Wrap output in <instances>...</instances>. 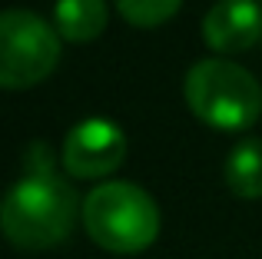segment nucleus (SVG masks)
I'll use <instances>...</instances> for the list:
<instances>
[{
    "instance_id": "f257e3e1",
    "label": "nucleus",
    "mask_w": 262,
    "mask_h": 259,
    "mask_svg": "<svg viewBox=\"0 0 262 259\" xmlns=\"http://www.w3.org/2000/svg\"><path fill=\"white\" fill-rule=\"evenodd\" d=\"M77 213H83L70 183L57 173H30L10 186L0 209L4 236L17 249L37 253L50 249L70 236Z\"/></svg>"
},
{
    "instance_id": "f03ea898",
    "label": "nucleus",
    "mask_w": 262,
    "mask_h": 259,
    "mask_svg": "<svg viewBox=\"0 0 262 259\" xmlns=\"http://www.w3.org/2000/svg\"><path fill=\"white\" fill-rule=\"evenodd\" d=\"M83 226L110 253H140L160 236V206L143 186L126 180L100 183L83 200Z\"/></svg>"
},
{
    "instance_id": "7ed1b4c3",
    "label": "nucleus",
    "mask_w": 262,
    "mask_h": 259,
    "mask_svg": "<svg viewBox=\"0 0 262 259\" xmlns=\"http://www.w3.org/2000/svg\"><path fill=\"white\" fill-rule=\"evenodd\" d=\"M186 103L206 126L239 133L249 130L262 113V87L246 67L232 60H199L186 73Z\"/></svg>"
},
{
    "instance_id": "20e7f679",
    "label": "nucleus",
    "mask_w": 262,
    "mask_h": 259,
    "mask_svg": "<svg viewBox=\"0 0 262 259\" xmlns=\"http://www.w3.org/2000/svg\"><path fill=\"white\" fill-rule=\"evenodd\" d=\"M60 60V40L43 17L30 10H4L0 17V83L7 90L37 87Z\"/></svg>"
},
{
    "instance_id": "39448f33",
    "label": "nucleus",
    "mask_w": 262,
    "mask_h": 259,
    "mask_svg": "<svg viewBox=\"0 0 262 259\" xmlns=\"http://www.w3.org/2000/svg\"><path fill=\"white\" fill-rule=\"evenodd\" d=\"M126 160V136L113 120L90 117L63 140V166L77 180H100Z\"/></svg>"
},
{
    "instance_id": "423d86ee",
    "label": "nucleus",
    "mask_w": 262,
    "mask_h": 259,
    "mask_svg": "<svg viewBox=\"0 0 262 259\" xmlns=\"http://www.w3.org/2000/svg\"><path fill=\"white\" fill-rule=\"evenodd\" d=\"M262 37V10L256 0H219L203 20V40L216 53H243Z\"/></svg>"
},
{
    "instance_id": "0eeeda50",
    "label": "nucleus",
    "mask_w": 262,
    "mask_h": 259,
    "mask_svg": "<svg viewBox=\"0 0 262 259\" xmlns=\"http://www.w3.org/2000/svg\"><path fill=\"white\" fill-rule=\"evenodd\" d=\"M106 0H57L53 7V24L57 33L73 44H90L106 30Z\"/></svg>"
},
{
    "instance_id": "6e6552de",
    "label": "nucleus",
    "mask_w": 262,
    "mask_h": 259,
    "mask_svg": "<svg viewBox=\"0 0 262 259\" xmlns=\"http://www.w3.org/2000/svg\"><path fill=\"white\" fill-rule=\"evenodd\" d=\"M226 183L243 200L262 196V140L249 136L232 146L229 160H226Z\"/></svg>"
},
{
    "instance_id": "1a4fd4ad",
    "label": "nucleus",
    "mask_w": 262,
    "mask_h": 259,
    "mask_svg": "<svg viewBox=\"0 0 262 259\" xmlns=\"http://www.w3.org/2000/svg\"><path fill=\"white\" fill-rule=\"evenodd\" d=\"M179 4H183V0H116L120 13L126 17V24L143 27V30L160 27V24H166L169 17H176Z\"/></svg>"
}]
</instances>
